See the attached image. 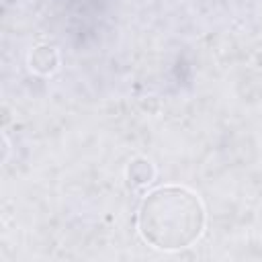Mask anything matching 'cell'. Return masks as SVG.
Instances as JSON below:
<instances>
[{"label":"cell","instance_id":"2","mask_svg":"<svg viewBox=\"0 0 262 262\" xmlns=\"http://www.w3.org/2000/svg\"><path fill=\"white\" fill-rule=\"evenodd\" d=\"M31 68L39 74H49L57 68V53L53 47H47V45H41V47H35L33 53H31Z\"/></svg>","mask_w":262,"mask_h":262},{"label":"cell","instance_id":"1","mask_svg":"<svg viewBox=\"0 0 262 262\" xmlns=\"http://www.w3.org/2000/svg\"><path fill=\"white\" fill-rule=\"evenodd\" d=\"M205 207L201 199L184 186H158L139 205V235L164 252L192 246L205 229Z\"/></svg>","mask_w":262,"mask_h":262},{"label":"cell","instance_id":"3","mask_svg":"<svg viewBox=\"0 0 262 262\" xmlns=\"http://www.w3.org/2000/svg\"><path fill=\"white\" fill-rule=\"evenodd\" d=\"M127 176H129V180L135 182V184H145V182L151 180V176H154V168H151L149 160H145V158H137V160H133V162L129 164V168H127Z\"/></svg>","mask_w":262,"mask_h":262}]
</instances>
